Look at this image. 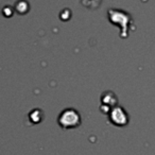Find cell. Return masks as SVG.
I'll return each mask as SVG.
<instances>
[{
    "label": "cell",
    "mask_w": 155,
    "mask_h": 155,
    "mask_svg": "<svg viewBox=\"0 0 155 155\" xmlns=\"http://www.w3.org/2000/svg\"><path fill=\"white\" fill-rule=\"evenodd\" d=\"M81 123V117L73 108H67L61 113L58 117V124L63 129H74Z\"/></svg>",
    "instance_id": "obj_1"
},
{
    "label": "cell",
    "mask_w": 155,
    "mask_h": 155,
    "mask_svg": "<svg viewBox=\"0 0 155 155\" xmlns=\"http://www.w3.org/2000/svg\"><path fill=\"white\" fill-rule=\"evenodd\" d=\"M110 118L112 123H114L117 127H124L129 122V116L127 113L123 110V108L121 107H116L113 108L110 110Z\"/></svg>",
    "instance_id": "obj_2"
}]
</instances>
